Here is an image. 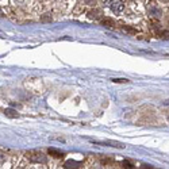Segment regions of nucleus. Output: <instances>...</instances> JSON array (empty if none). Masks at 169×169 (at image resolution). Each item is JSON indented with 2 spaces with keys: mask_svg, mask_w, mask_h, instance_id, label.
Here are the masks:
<instances>
[{
  "mask_svg": "<svg viewBox=\"0 0 169 169\" xmlns=\"http://www.w3.org/2000/svg\"><path fill=\"white\" fill-rule=\"evenodd\" d=\"M107 7L110 8L114 14H119L122 12L123 8H125V6H123L122 0H107Z\"/></svg>",
  "mask_w": 169,
  "mask_h": 169,
  "instance_id": "nucleus-1",
  "label": "nucleus"
},
{
  "mask_svg": "<svg viewBox=\"0 0 169 169\" xmlns=\"http://www.w3.org/2000/svg\"><path fill=\"white\" fill-rule=\"evenodd\" d=\"M6 115H8L10 118H16V116H19L18 115V112H15L14 110H10V108L8 110H6Z\"/></svg>",
  "mask_w": 169,
  "mask_h": 169,
  "instance_id": "nucleus-6",
  "label": "nucleus"
},
{
  "mask_svg": "<svg viewBox=\"0 0 169 169\" xmlns=\"http://www.w3.org/2000/svg\"><path fill=\"white\" fill-rule=\"evenodd\" d=\"M76 165H81V164L74 162V161H68V162H65V168H77Z\"/></svg>",
  "mask_w": 169,
  "mask_h": 169,
  "instance_id": "nucleus-7",
  "label": "nucleus"
},
{
  "mask_svg": "<svg viewBox=\"0 0 169 169\" xmlns=\"http://www.w3.org/2000/svg\"><path fill=\"white\" fill-rule=\"evenodd\" d=\"M148 11L153 18H157V19L161 18V15H162V11H161L158 4H156V3H150V4L148 6Z\"/></svg>",
  "mask_w": 169,
  "mask_h": 169,
  "instance_id": "nucleus-3",
  "label": "nucleus"
},
{
  "mask_svg": "<svg viewBox=\"0 0 169 169\" xmlns=\"http://www.w3.org/2000/svg\"><path fill=\"white\" fill-rule=\"evenodd\" d=\"M123 165H125V167H126V168H133V167H134V165H133V164H131V162H130V161H123Z\"/></svg>",
  "mask_w": 169,
  "mask_h": 169,
  "instance_id": "nucleus-9",
  "label": "nucleus"
},
{
  "mask_svg": "<svg viewBox=\"0 0 169 169\" xmlns=\"http://www.w3.org/2000/svg\"><path fill=\"white\" fill-rule=\"evenodd\" d=\"M49 154H53L54 157H57V158H60V157L64 156L62 153H60V152H57V150H54V149H50V150H49Z\"/></svg>",
  "mask_w": 169,
  "mask_h": 169,
  "instance_id": "nucleus-8",
  "label": "nucleus"
},
{
  "mask_svg": "<svg viewBox=\"0 0 169 169\" xmlns=\"http://www.w3.org/2000/svg\"><path fill=\"white\" fill-rule=\"evenodd\" d=\"M27 158L31 160L33 162H41V164H45L46 162V156L41 152H29L27 153Z\"/></svg>",
  "mask_w": 169,
  "mask_h": 169,
  "instance_id": "nucleus-2",
  "label": "nucleus"
},
{
  "mask_svg": "<svg viewBox=\"0 0 169 169\" xmlns=\"http://www.w3.org/2000/svg\"><path fill=\"white\" fill-rule=\"evenodd\" d=\"M101 23H103L104 26H106V27H114V20L112 19H108V18H106V19H103L101 20Z\"/></svg>",
  "mask_w": 169,
  "mask_h": 169,
  "instance_id": "nucleus-5",
  "label": "nucleus"
},
{
  "mask_svg": "<svg viewBox=\"0 0 169 169\" xmlns=\"http://www.w3.org/2000/svg\"><path fill=\"white\" fill-rule=\"evenodd\" d=\"M112 81H115V82H126L127 80H123V78H118V80H112Z\"/></svg>",
  "mask_w": 169,
  "mask_h": 169,
  "instance_id": "nucleus-10",
  "label": "nucleus"
},
{
  "mask_svg": "<svg viewBox=\"0 0 169 169\" xmlns=\"http://www.w3.org/2000/svg\"><path fill=\"white\" fill-rule=\"evenodd\" d=\"M101 15H103V12L100 10H92L88 12V18L89 19H99Z\"/></svg>",
  "mask_w": 169,
  "mask_h": 169,
  "instance_id": "nucleus-4",
  "label": "nucleus"
}]
</instances>
